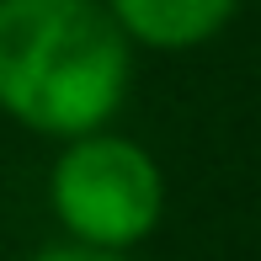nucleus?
Wrapping results in <instances>:
<instances>
[{"label": "nucleus", "instance_id": "nucleus-1", "mask_svg": "<svg viewBox=\"0 0 261 261\" xmlns=\"http://www.w3.org/2000/svg\"><path fill=\"white\" fill-rule=\"evenodd\" d=\"M128 91V32L101 0H0V107L38 134L86 139Z\"/></svg>", "mask_w": 261, "mask_h": 261}, {"label": "nucleus", "instance_id": "nucleus-2", "mask_svg": "<svg viewBox=\"0 0 261 261\" xmlns=\"http://www.w3.org/2000/svg\"><path fill=\"white\" fill-rule=\"evenodd\" d=\"M165 187L155 160L128 139L86 134L54 165V213L80 234V245L123 251L144 240L160 219Z\"/></svg>", "mask_w": 261, "mask_h": 261}, {"label": "nucleus", "instance_id": "nucleus-3", "mask_svg": "<svg viewBox=\"0 0 261 261\" xmlns=\"http://www.w3.org/2000/svg\"><path fill=\"white\" fill-rule=\"evenodd\" d=\"M107 11L149 48H192L234 16V0H107Z\"/></svg>", "mask_w": 261, "mask_h": 261}, {"label": "nucleus", "instance_id": "nucleus-4", "mask_svg": "<svg viewBox=\"0 0 261 261\" xmlns=\"http://www.w3.org/2000/svg\"><path fill=\"white\" fill-rule=\"evenodd\" d=\"M32 261H123L117 251H96V245H59V251H43Z\"/></svg>", "mask_w": 261, "mask_h": 261}]
</instances>
